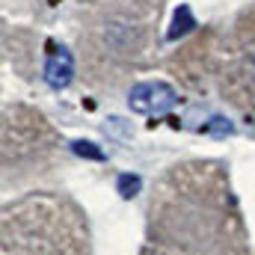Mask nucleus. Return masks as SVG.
Segmentation results:
<instances>
[{
	"mask_svg": "<svg viewBox=\"0 0 255 255\" xmlns=\"http://www.w3.org/2000/svg\"><path fill=\"white\" fill-rule=\"evenodd\" d=\"M178 104V92L163 80H145L136 83L128 95V107L139 116H163Z\"/></svg>",
	"mask_w": 255,
	"mask_h": 255,
	"instance_id": "nucleus-1",
	"label": "nucleus"
},
{
	"mask_svg": "<svg viewBox=\"0 0 255 255\" xmlns=\"http://www.w3.org/2000/svg\"><path fill=\"white\" fill-rule=\"evenodd\" d=\"M205 130L214 133V136H229L235 128L229 125V119H220V116H217V119H211V125H205Z\"/></svg>",
	"mask_w": 255,
	"mask_h": 255,
	"instance_id": "nucleus-6",
	"label": "nucleus"
},
{
	"mask_svg": "<svg viewBox=\"0 0 255 255\" xmlns=\"http://www.w3.org/2000/svg\"><path fill=\"white\" fill-rule=\"evenodd\" d=\"M74 80V57L65 48H54L45 63V83L51 89H65Z\"/></svg>",
	"mask_w": 255,
	"mask_h": 255,
	"instance_id": "nucleus-2",
	"label": "nucleus"
},
{
	"mask_svg": "<svg viewBox=\"0 0 255 255\" xmlns=\"http://www.w3.org/2000/svg\"><path fill=\"white\" fill-rule=\"evenodd\" d=\"M190 27H196L190 6H178V12H175V18H172V27H169V33H166V39H178V36H184Z\"/></svg>",
	"mask_w": 255,
	"mask_h": 255,
	"instance_id": "nucleus-3",
	"label": "nucleus"
},
{
	"mask_svg": "<svg viewBox=\"0 0 255 255\" xmlns=\"http://www.w3.org/2000/svg\"><path fill=\"white\" fill-rule=\"evenodd\" d=\"M71 151H74L77 157H86V160H104V151H101L95 142H89V139H77V142H71Z\"/></svg>",
	"mask_w": 255,
	"mask_h": 255,
	"instance_id": "nucleus-5",
	"label": "nucleus"
},
{
	"mask_svg": "<svg viewBox=\"0 0 255 255\" xmlns=\"http://www.w3.org/2000/svg\"><path fill=\"white\" fill-rule=\"evenodd\" d=\"M139 187H142L139 175H130V172L119 175V181H116V190H119V196H122V199H133V196L139 193Z\"/></svg>",
	"mask_w": 255,
	"mask_h": 255,
	"instance_id": "nucleus-4",
	"label": "nucleus"
}]
</instances>
